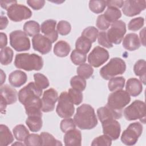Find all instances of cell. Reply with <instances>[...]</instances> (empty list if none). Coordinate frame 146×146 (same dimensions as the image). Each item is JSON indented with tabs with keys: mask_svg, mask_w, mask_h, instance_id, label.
I'll return each instance as SVG.
<instances>
[{
	"mask_svg": "<svg viewBox=\"0 0 146 146\" xmlns=\"http://www.w3.org/2000/svg\"><path fill=\"white\" fill-rule=\"evenodd\" d=\"M74 120L78 127L81 129H91L98 124L94 109L87 104H83L78 107Z\"/></svg>",
	"mask_w": 146,
	"mask_h": 146,
	"instance_id": "1",
	"label": "cell"
},
{
	"mask_svg": "<svg viewBox=\"0 0 146 146\" xmlns=\"http://www.w3.org/2000/svg\"><path fill=\"white\" fill-rule=\"evenodd\" d=\"M14 66L27 71H39L43 66V60L40 56L36 54L21 53L16 55Z\"/></svg>",
	"mask_w": 146,
	"mask_h": 146,
	"instance_id": "2",
	"label": "cell"
},
{
	"mask_svg": "<svg viewBox=\"0 0 146 146\" xmlns=\"http://www.w3.org/2000/svg\"><path fill=\"white\" fill-rule=\"evenodd\" d=\"M125 62L120 58H113L100 70L101 76L105 80H110L117 75H122L125 71Z\"/></svg>",
	"mask_w": 146,
	"mask_h": 146,
	"instance_id": "3",
	"label": "cell"
},
{
	"mask_svg": "<svg viewBox=\"0 0 146 146\" xmlns=\"http://www.w3.org/2000/svg\"><path fill=\"white\" fill-rule=\"evenodd\" d=\"M130 101L129 94L126 91L119 90L109 95L106 105L115 110L122 111L123 108L128 104Z\"/></svg>",
	"mask_w": 146,
	"mask_h": 146,
	"instance_id": "4",
	"label": "cell"
},
{
	"mask_svg": "<svg viewBox=\"0 0 146 146\" xmlns=\"http://www.w3.org/2000/svg\"><path fill=\"white\" fill-rule=\"evenodd\" d=\"M125 118L128 121L145 119V104L140 100H136L127 107L123 111Z\"/></svg>",
	"mask_w": 146,
	"mask_h": 146,
	"instance_id": "5",
	"label": "cell"
},
{
	"mask_svg": "<svg viewBox=\"0 0 146 146\" xmlns=\"http://www.w3.org/2000/svg\"><path fill=\"white\" fill-rule=\"evenodd\" d=\"M143 132V125L139 122L130 124L121 136V141L127 145H135Z\"/></svg>",
	"mask_w": 146,
	"mask_h": 146,
	"instance_id": "6",
	"label": "cell"
},
{
	"mask_svg": "<svg viewBox=\"0 0 146 146\" xmlns=\"http://www.w3.org/2000/svg\"><path fill=\"white\" fill-rule=\"evenodd\" d=\"M56 111L59 116L64 119L71 117L74 113V104L67 92H62L58 98Z\"/></svg>",
	"mask_w": 146,
	"mask_h": 146,
	"instance_id": "7",
	"label": "cell"
},
{
	"mask_svg": "<svg viewBox=\"0 0 146 146\" xmlns=\"http://www.w3.org/2000/svg\"><path fill=\"white\" fill-rule=\"evenodd\" d=\"M10 44L17 51H27L30 48V41L27 35L22 30H15L10 34Z\"/></svg>",
	"mask_w": 146,
	"mask_h": 146,
	"instance_id": "8",
	"label": "cell"
},
{
	"mask_svg": "<svg viewBox=\"0 0 146 146\" xmlns=\"http://www.w3.org/2000/svg\"><path fill=\"white\" fill-rule=\"evenodd\" d=\"M126 33V25L121 20L112 22L111 27L107 32V36L110 43L115 44H120Z\"/></svg>",
	"mask_w": 146,
	"mask_h": 146,
	"instance_id": "9",
	"label": "cell"
},
{
	"mask_svg": "<svg viewBox=\"0 0 146 146\" xmlns=\"http://www.w3.org/2000/svg\"><path fill=\"white\" fill-rule=\"evenodd\" d=\"M7 15L12 21L21 22L30 18L32 16V12L27 6L16 3L8 9Z\"/></svg>",
	"mask_w": 146,
	"mask_h": 146,
	"instance_id": "10",
	"label": "cell"
},
{
	"mask_svg": "<svg viewBox=\"0 0 146 146\" xmlns=\"http://www.w3.org/2000/svg\"><path fill=\"white\" fill-rule=\"evenodd\" d=\"M110 55L108 51L105 48L96 46L88 56V62L89 64L94 67H99L109 59Z\"/></svg>",
	"mask_w": 146,
	"mask_h": 146,
	"instance_id": "11",
	"label": "cell"
},
{
	"mask_svg": "<svg viewBox=\"0 0 146 146\" xmlns=\"http://www.w3.org/2000/svg\"><path fill=\"white\" fill-rule=\"evenodd\" d=\"M42 90L38 87L35 83L30 82L27 85L22 88L18 92V100L23 104L26 101L35 97H40Z\"/></svg>",
	"mask_w": 146,
	"mask_h": 146,
	"instance_id": "12",
	"label": "cell"
},
{
	"mask_svg": "<svg viewBox=\"0 0 146 146\" xmlns=\"http://www.w3.org/2000/svg\"><path fill=\"white\" fill-rule=\"evenodd\" d=\"M145 1L127 0L124 1L122 7L123 14L128 17H133L139 14L145 9Z\"/></svg>",
	"mask_w": 146,
	"mask_h": 146,
	"instance_id": "13",
	"label": "cell"
},
{
	"mask_svg": "<svg viewBox=\"0 0 146 146\" xmlns=\"http://www.w3.org/2000/svg\"><path fill=\"white\" fill-rule=\"evenodd\" d=\"M58 99V94L55 89L51 88L46 90L42 98V111L44 112L52 111Z\"/></svg>",
	"mask_w": 146,
	"mask_h": 146,
	"instance_id": "14",
	"label": "cell"
},
{
	"mask_svg": "<svg viewBox=\"0 0 146 146\" xmlns=\"http://www.w3.org/2000/svg\"><path fill=\"white\" fill-rule=\"evenodd\" d=\"M103 132L110 137L112 140H115L120 136L121 127L119 123L115 119H107L102 123Z\"/></svg>",
	"mask_w": 146,
	"mask_h": 146,
	"instance_id": "15",
	"label": "cell"
},
{
	"mask_svg": "<svg viewBox=\"0 0 146 146\" xmlns=\"http://www.w3.org/2000/svg\"><path fill=\"white\" fill-rule=\"evenodd\" d=\"M32 44L33 48L42 54L48 53L52 48L51 40L40 34H38L33 37Z\"/></svg>",
	"mask_w": 146,
	"mask_h": 146,
	"instance_id": "16",
	"label": "cell"
},
{
	"mask_svg": "<svg viewBox=\"0 0 146 146\" xmlns=\"http://www.w3.org/2000/svg\"><path fill=\"white\" fill-rule=\"evenodd\" d=\"M56 21L54 19L44 21L41 25V31L46 37L49 39L52 43L55 42L58 37L57 31L55 30Z\"/></svg>",
	"mask_w": 146,
	"mask_h": 146,
	"instance_id": "17",
	"label": "cell"
},
{
	"mask_svg": "<svg viewBox=\"0 0 146 146\" xmlns=\"http://www.w3.org/2000/svg\"><path fill=\"white\" fill-rule=\"evenodd\" d=\"M97 114L101 123L107 119H119L122 117V111L115 110L107 105L99 108Z\"/></svg>",
	"mask_w": 146,
	"mask_h": 146,
	"instance_id": "18",
	"label": "cell"
},
{
	"mask_svg": "<svg viewBox=\"0 0 146 146\" xmlns=\"http://www.w3.org/2000/svg\"><path fill=\"white\" fill-rule=\"evenodd\" d=\"M0 93L1 99L4 100L7 105L13 104L17 100V91L7 84L1 86Z\"/></svg>",
	"mask_w": 146,
	"mask_h": 146,
	"instance_id": "19",
	"label": "cell"
},
{
	"mask_svg": "<svg viewBox=\"0 0 146 146\" xmlns=\"http://www.w3.org/2000/svg\"><path fill=\"white\" fill-rule=\"evenodd\" d=\"M63 140L66 145H78L82 144L81 132L76 129H73L66 132Z\"/></svg>",
	"mask_w": 146,
	"mask_h": 146,
	"instance_id": "20",
	"label": "cell"
},
{
	"mask_svg": "<svg viewBox=\"0 0 146 146\" xmlns=\"http://www.w3.org/2000/svg\"><path fill=\"white\" fill-rule=\"evenodd\" d=\"M27 80L26 74L21 70H15L11 72L9 76L10 84L14 87H20L23 85Z\"/></svg>",
	"mask_w": 146,
	"mask_h": 146,
	"instance_id": "21",
	"label": "cell"
},
{
	"mask_svg": "<svg viewBox=\"0 0 146 146\" xmlns=\"http://www.w3.org/2000/svg\"><path fill=\"white\" fill-rule=\"evenodd\" d=\"M125 90L129 95L133 97L137 96L142 92V82L137 78H130L126 83Z\"/></svg>",
	"mask_w": 146,
	"mask_h": 146,
	"instance_id": "22",
	"label": "cell"
},
{
	"mask_svg": "<svg viewBox=\"0 0 146 146\" xmlns=\"http://www.w3.org/2000/svg\"><path fill=\"white\" fill-rule=\"evenodd\" d=\"M138 35L135 33H129L125 35L123 41V47L128 51H135L140 47Z\"/></svg>",
	"mask_w": 146,
	"mask_h": 146,
	"instance_id": "23",
	"label": "cell"
},
{
	"mask_svg": "<svg viewBox=\"0 0 146 146\" xmlns=\"http://www.w3.org/2000/svg\"><path fill=\"white\" fill-rule=\"evenodd\" d=\"M14 141V137L9 129L4 124L0 125V145L6 146L10 144Z\"/></svg>",
	"mask_w": 146,
	"mask_h": 146,
	"instance_id": "24",
	"label": "cell"
},
{
	"mask_svg": "<svg viewBox=\"0 0 146 146\" xmlns=\"http://www.w3.org/2000/svg\"><path fill=\"white\" fill-rule=\"evenodd\" d=\"M26 124L31 132H38L42 127V116L32 115L28 116L26 120Z\"/></svg>",
	"mask_w": 146,
	"mask_h": 146,
	"instance_id": "25",
	"label": "cell"
},
{
	"mask_svg": "<svg viewBox=\"0 0 146 146\" xmlns=\"http://www.w3.org/2000/svg\"><path fill=\"white\" fill-rule=\"evenodd\" d=\"M71 47L70 44L64 40H59L56 42L54 47V53L59 57H66L70 53Z\"/></svg>",
	"mask_w": 146,
	"mask_h": 146,
	"instance_id": "26",
	"label": "cell"
},
{
	"mask_svg": "<svg viewBox=\"0 0 146 146\" xmlns=\"http://www.w3.org/2000/svg\"><path fill=\"white\" fill-rule=\"evenodd\" d=\"M133 71L136 76L140 77V81L144 84H145V74H146V62L144 59L137 60L134 66Z\"/></svg>",
	"mask_w": 146,
	"mask_h": 146,
	"instance_id": "27",
	"label": "cell"
},
{
	"mask_svg": "<svg viewBox=\"0 0 146 146\" xmlns=\"http://www.w3.org/2000/svg\"><path fill=\"white\" fill-rule=\"evenodd\" d=\"M91 47L92 42L82 36L78 38L75 43L76 50L85 54L89 52Z\"/></svg>",
	"mask_w": 146,
	"mask_h": 146,
	"instance_id": "28",
	"label": "cell"
},
{
	"mask_svg": "<svg viewBox=\"0 0 146 146\" xmlns=\"http://www.w3.org/2000/svg\"><path fill=\"white\" fill-rule=\"evenodd\" d=\"M39 24L35 21H29L23 25L24 32L30 36H34L40 32Z\"/></svg>",
	"mask_w": 146,
	"mask_h": 146,
	"instance_id": "29",
	"label": "cell"
},
{
	"mask_svg": "<svg viewBox=\"0 0 146 146\" xmlns=\"http://www.w3.org/2000/svg\"><path fill=\"white\" fill-rule=\"evenodd\" d=\"M125 79L123 76L114 77L109 80L108 83V89L110 91H115L122 90L124 87Z\"/></svg>",
	"mask_w": 146,
	"mask_h": 146,
	"instance_id": "30",
	"label": "cell"
},
{
	"mask_svg": "<svg viewBox=\"0 0 146 146\" xmlns=\"http://www.w3.org/2000/svg\"><path fill=\"white\" fill-rule=\"evenodd\" d=\"M13 132L15 138L20 141H24L29 135L28 129L23 124H18L16 125L13 128Z\"/></svg>",
	"mask_w": 146,
	"mask_h": 146,
	"instance_id": "31",
	"label": "cell"
},
{
	"mask_svg": "<svg viewBox=\"0 0 146 146\" xmlns=\"http://www.w3.org/2000/svg\"><path fill=\"white\" fill-rule=\"evenodd\" d=\"M13 51L9 47L2 48L0 52L1 63L5 66L10 64L13 60Z\"/></svg>",
	"mask_w": 146,
	"mask_h": 146,
	"instance_id": "32",
	"label": "cell"
},
{
	"mask_svg": "<svg viewBox=\"0 0 146 146\" xmlns=\"http://www.w3.org/2000/svg\"><path fill=\"white\" fill-rule=\"evenodd\" d=\"M103 15L107 21L111 23L117 21L121 17V13L117 8L108 7Z\"/></svg>",
	"mask_w": 146,
	"mask_h": 146,
	"instance_id": "33",
	"label": "cell"
},
{
	"mask_svg": "<svg viewBox=\"0 0 146 146\" xmlns=\"http://www.w3.org/2000/svg\"><path fill=\"white\" fill-rule=\"evenodd\" d=\"M77 74L84 79H89L93 74L94 70L90 64L83 63L80 64L76 70Z\"/></svg>",
	"mask_w": 146,
	"mask_h": 146,
	"instance_id": "34",
	"label": "cell"
},
{
	"mask_svg": "<svg viewBox=\"0 0 146 146\" xmlns=\"http://www.w3.org/2000/svg\"><path fill=\"white\" fill-rule=\"evenodd\" d=\"M40 135L42 138V145H62L60 141L48 132H43Z\"/></svg>",
	"mask_w": 146,
	"mask_h": 146,
	"instance_id": "35",
	"label": "cell"
},
{
	"mask_svg": "<svg viewBox=\"0 0 146 146\" xmlns=\"http://www.w3.org/2000/svg\"><path fill=\"white\" fill-rule=\"evenodd\" d=\"M70 84L72 88L80 91H83L85 90L86 87V79L79 75H75L71 79Z\"/></svg>",
	"mask_w": 146,
	"mask_h": 146,
	"instance_id": "36",
	"label": "cell"
},
{
	"mask_svg": "<svg viewBox=\"0 0 146 146\" xmlns=\"http://www.w3.org/2000/svg\"><path fill=\"white\" fill-rule=\"evenodd\" d=\"M105 1H90L89 2V8L91 11L96 14L102 13L106 7Z\"/></svg>",
	"mask_w": 146,
	"mask_h": 146,
	"instance_id": "37",
	"label": "cell"
},
{
	"mask_svg": "<svg viewBox=\"0 0 146 146\" xmlns=\"http://www.w3.org/2000/svg\"><path fill=\"white\" fill-rule=\"evenodd\" d=\"M99 34L98 30L94 26H89L84 29L82 33V36H84L92 42H95Z\"/></svg>",
	"mask_w": 146,
	"mask_h": 146,
	"instance_id": "38",
	"label": "cell"
},
{
	"mask_svg": "<svg viewBox=\"0 0 146 146\" xmlns=\"http://www.w3.org/2000/svg\"><path fill=\"white\" fill-rule=\"evenodd\" d=\"M70 58L72 62L75 65H80L86 61L87 56L77 50H74L70 55Z\"/></svg>",
	"mask_w": 146,
	"mask_h": 146,
	"instance_id": "39",
	"label": "cell"
},
{
	"mask_svg": "<svg viewBox=\"0 0 146 146\" xmlns=\"http://www.w3.org/2000/svg\"><path fill=\"white\" fill-rule=\"evenodd\" d=\"M67 93L70 100L74 104L79 105L82 102L83 94L82 93V91L71 88L68 90Z\"/></svg>",
	"mask_w": 146,
	"mask_h": 146,
	"instance_id": "40",
	"label": "cell"
},
{
	"mask_svg": "<svg viewBox=\"0 0 146 146\" xmlns=\"http://www.w3.org/2000/svg\"><path fill=\"white\" fill-rule=\"evenodd\" d=\"M34 79L35 80V84L42 90L47 88L50 85L48 79L45 75H44L42 74H34Z\"/></svg>",
	"mask_w": 146,
	"mask_h": 146,
	"instance_id": "41",
	"label": "cell"
},
{
	"mask_svg": "<svg viewBox=\"0 0 146 146\" xmlns=\"http://www.w3.org/2000/svg\"><path fill=\"white\" fill-rule=\"evenodd\" d=\"M111 144L112 139L104 134L95 138L91 143L92 146H110Z\"/></svg>",
	"mask_w": 146,
	"mask_h": 146,
	"instance_id": "42",
	"label": "cell"
},
{
	"mask_svg": "<svg viewBox=\"0 0 146 146\" xmlns=\"http://www.w3.org/2000/svg\"><path fill=\"white\" fill-rule=\"evenodd\" d=\"M26 145H42V138L40 135L35 133L29 134L24 141Z\"/></svg>",
	"mask_w": 146,
	"mask_h": 146,
	"instance_id": "43",
	"label": "cell"
},
{
	"mask_svg": "<svg viewBox=\"0 0 146 146\" xmlns=\"http://www.w3.org/2000/svg\"><path fill=\"white\" fill-rule=\"evenodd\" d=\"M144 24V19L143 17H137L131 19L128 25V29L133 31H137L140 29Z\"/></svg>",
	"mask_w": 146,
	"mask_h": 146,
	"instance_id": "44",
	"label": "cell"
},
{
	"mask_svg": "<svg viewBox=\"0 0 146 146\" xmlns=\"http://www.w3.org/2000/svg\"><path fill=\"white\" fill-rule=\"evenodd\" d=\"M58 33L62 35H68L71 30L70 23L66 21H60L58 22L56 27Z\"/></svg>",
	"mask_w": 146,
	"mask_h": 146,
	"instance_id": "45",
	"label": "cell"
},
{
	"mask_svg": "<svg viewBox=\"0 0 146 146\" xmlns=\"http://www.w3.org/2000/svg\"><path fill=\"white\" fill-rule=\"evenodd\" d=\"M75 127L76 124L74 120L70 117L64 119L61 121L60 124V129L64 133L70 130L75 129Z\"/></svg>",
	"mask_w": 146,
	"mask_h": 146,
	"instance_id": "46",
	"label": "cell"
},
{
	"mask_svg": "<svg viewBox=\"0 0 146 146\" xmlns=\"http://www.w3.org/2000/svg\"><path fill=\"white\" fill-rule=\"evenodd\" d=\"M98 43L107 48H110L113 47V44L110 42L107 36V32L101 31L99 33L98 36Z\"/></svg>",
	"mask_w": 146,
	"mask_h": 146,
	"instance_id": "47",
	"label": "cell"
},
{
	"mask_svg": "<svg viewBox=\"0 0 146 146\" xmlns=\"http://www.w3.org/2000/svg\"><path fill=\"white\" fill-rule=\"evenodd\" d=\"M96 25L99 30H106L108 29L111 23L107 21L103 14H101L98 17Z\"/></svg>",
	"mask_w": 146,
	"mask_h": 146,
	"instance_id": "48",
	"label": "cell"
},
{
	"mask_svg": "<svg viewBox=\"0 0 146 146\" xmlns=\"http://www.w3.org/2000/svg\"><path fill=\"white\" fill-rule=\"evenodd\" d=\"M27 5L35 10L41 9L45 4V1L43 0H28Z\"/></svg>",
	"mask_w": 146,
	"mask_h": 146,
	"instance_id": "49",
	"label": "cell"
},
{
	"mask_svg": "<svg viewBox=\"0 0 146 146\" xmlns=\"http://www.w3.org/2000/svg\"><path fill=\"white\" fill-rule=\"evenodd\" d=\"M123 1H106V5L108 7H112L119 9L123 7Z\"/></svg>",
	"mask_w": 146,
	"mask_h": 146,
	"instance_id": "50",
	"label": "cell"
},
{
	"mask_svg": "<svg viewBox=\"0 0 146 146\" xmlns=\"http://www.w3.org/2000/svg\"><path fill=\"white\" fill-rule=\"evenodd\" d=\"M17 3V1H0V4H1V6L7 10L13 4Z\"/></svg>",
	"mask_w": 146,
	"mask_h": 146,
	"instance_id": "51",
	"label": "cell"
},
{
	"mask_svg": "<svg viewBox=\"0 0 146 146\" xmlns=\"http://www.w3.org/2000/svg\"><path fill=\"white\" fill-rule=\"evenodd\" d=\"M7 44V38L6 34L1 32V39H0V47L3 48L6 47Z\"/></svg>",
	"mask_w": 146,
	"mask_h": 146,
	"instance_id": "52",
	"label": "cell"
},
{
	"mask_svg": "<svg viewBox=\"0 0 146 146\" xmlns=\"http://www.w3.org/2000/svg\"><path fill=\"white\" fill-rule=\"evenodd\" d=\"M8 23H9V21L7 17L1 15V18H0V29L1 30L5 29L7 27Z\"/></svg>",
	"mask_w": 146,
	"mask_h": 146,
	"instance_id": "53",
	"label": "cell"
},
{
	"mask_svg": "<svg viewBox=\"0 0 146 146\" xmlns=\"http://www.w3.org/2000/svg\"><path fill=\"white\" fill-rule=\"evenodd\" d=\"M140 40L141 42L142 43L143 45L145 46V28H144L140 32Z\"/></svg>",
	"mask_w": 146,
	"mask_h": 146,
	"instance_id": "54",
	"label": "cell"
},
{
	"mask_svg": "<svg viewBox=\"0 0 146 146\" xmlns=\"http://www.w3.org/2000/svg\"><path fill=\"white\" fill-rule=\"evenodd\" d=\"M5 80H6V75L3 72V71L2 70H1V86H2L3 82L5 81Z\"/></svg>",
	"mask_w": 146,
	"mask_h": 146,
	"instance_id": "55",
	"label": "cell"
},
{
	"mask_svg": "<svg viewBox=\"0 0 146 146\" xmlns=\"http://www.w3.org/2000/svg\"><path fill=\"white\" fill-rule=\"evenodd\" d=\"M23 145V144L22 143H18V142H15V143L12 144V145Z\"/></svg>",
	"mask_w": 146,
	"mask_h": 146,
	"instance_id": "56",
	"label": "cell"
}]
</instances>
